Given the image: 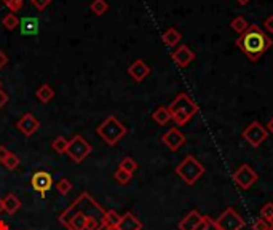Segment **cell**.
I'll list each match as a JSON object with an SVG mask.
<instances>
[{"label": "cell", "instance_id": "1", "mask_svg": "<svg viewBox=\"0 0 273 230\" xmlns=\"http://www.w3.org/2000/svg\"><path fill=\"white\" fill-rule=\"evenodd\" d=\"M104 213L99 203L88 192H83L61 213L59 222L67 230H102Z\"/></svg>", "mask_w": 273, "mask_h": 230}, {"label": "cell", "instance_id": "2", "mask_svg": "<svg viewBox=\"0 0 273 230\" xmlns=\"http://www.w3.org/2000/svg\"><path fill=\"white\" fill-rule=\"evenodd\" d=\"M272 45L273 40L270 36L256 24H249V29L236 38V46L244 53V56L249 58V61H257Z\"/></svg>", "mask_w": 273, "mask_h": 230}, {"label": "cell", "instance_id": "3", "mask_svg": "<svg viewBox=\"0 0 273 230\" xmlns=\"http://www.w3.org/2000/svg\"><path fill=\"white\" fill-rule=\"evenodd\" d=\"M169 114H171V120H174L177 125L182 126L192 120L194 115L198 112V106L196 103L186 93L177 94L176 99L169 104Z\"/></svg>", "mask_w": 273, "mask_h": 230}, {"label": "cell", "instance_id": "4", "mask_svg": "<svg viewBox=\"0 0 273 230\" xmlns=\"http://www.w3.org/2000/svg\"><path fill=\"white\" fill-rule=\"evenodd\" d=\"M98 136L102 138L106 144L109 146H115L126 134V126L121 123L118 118L115 117H107L102 123L96 128Z\"/></svg>", "mask_w": 273, "mask_h": 230}, {"label": "cell", "instance_id": "5", "mask_svg": "<svg viewBox=\"0 0 273 230\" xmlns=\"http://www.w3.org/2000/svg\"><path fill=\"white\" fill-rule=\"evenodd\" d=\"M176 174L189 186H194L204 174V166L196 160L194 155H187L179 165L176 166Z\"/></svg>", "mask_w": 273, "mask_h": 230}, {"label": "cell", "instance_id": "6", "mask_svg": "<svg viewBox=\"0 0 273 230\" xmlns=\"http://www.w3.org/2000/svg\"><path fill=\"white\" fill-rule=\"evenodd\" d=\"M91 152H93L91 144L88 143L83 136H80V134L74 136L69 141V144H67V151H66V153L69 155L75 163H81V161H83Z\"/></svg>", "mask_w": 273, "mask_h": 230}, {"label": "cell", "instance_id": "7", "mask_svg": "<svg viewBox=\"0 0 273 230\" xmlns=\"http://www.w3.org/2000/svg\"><path fill=\"white\" fill-rule=\"evenodd\" d=\"M243 139L252 147H259L262 146L264 141H267L269 138V131L262 123H259L257 120H254L252 123H249L246 128L243 130Z\"/></svg>", "mask_w": 273, "mask_h": 230}, {"label": "cell", "instance_id": "8", "mask_svg": "<svg viewBox=\"0 0 273 230\" xmlns=\"http://www.w3.org/2000/svg\"><path fill=\"white\" fill-rule=\"evenodd\" d=\"M216 226L219 230H241L246 222L238 214L234 208H227L225 211L216 219Z\"/></svg>", "mask_w": 273, "mask_h": 230}, {"label": "cell", "instance_id": "9", "mask_svg": "<svg viewBox=\"0 0 273 230\" xmlns=\"http://www.w3.org/2000/svg\"><path fill=\"white\" fill-rule=\"evenodd\" d=\"M257 173L252 170V168L249 165H241L238 170L234 173V181L236 182L238 186H240L241 189H244V191H248L249 187H252L257 182Z\"/></svg>", "mask_w": 273, "mask_h": 230}, {"label": "cell", "instance_id": "10", "mask_svg": "<svg viewBox=\"0 0 273 230\" xmlns=\"http://www.w3.org/2000/svg\"><path fill=\"white\" fill-rule=\"evenodd\" d=\"M31 186L36 192L45 193L46 191H50L53 186V178L50 173L46 171H36L31 178Z\"/></svg>", "mask_w": 273, "mask_h": 230}, {"label": "cell", "instance_id": "11", "mask_svg": "<svg viewBox=\"0 0 273 230\" xmlns=\"http://www.w3.org/2000/svg\"><path fill=\"white\" fill-rule=\"evenodd\" d=\"M16 128L24 134V136H32V134L40 128V121L36 118L34 114H24L23 117L16 121Z\"/></svg>", "mask_w": 273, "mask_h": 230}, {"label": "cell", "instance_id": "12", "mask_svg": "<svg viewBox=\"0 0 273 230\" xmlns=\"http://www.w3.org/2000/svg\"><path fill=\"white\" fill-rule=\"evenodd\" d=\"M171 59L179 67H187L195 59V53L190 50L187 45H181L171 53Z\"/></svg>", "mask_w": 273, "mask_h": 230}, {"label": "cell", "instance_id": "13", "mask_svg": "<svg viewBox=\"0 0 273 230\" xmlns=\"http://www.w3.org/2000/svg\"><path fill=\"white\" fill-rule=\"evenodd\" d=\"M163 143L166 144V147H169L171 151H179V149L186 143V136L177 130V128H171L168 130L165 134H163Z\"/></svg>", "mask_w": 273, "mask_h": 230}, {"label": "cell", "instance_id": "14", "mask_svg": "<svg viewBox=\"0 0 273 230\" xmlns=\"http://www.w3.org/2000/svg\"><path fill=\"white\" fill-rule=\"evenodd\" d=\"M128 74L131 76V78L134 82H142L149 74H150V67L144 63L142 59H136L133 61L128 67Z\"/></svg>", "mask_w": 273, "mask_h": 230}, {"label": "cell", "instance_id": "15", "mask_svg": "<svg viewBox=\"0 0 273 230\" xmlns=\"http://www.w3.org/2000/svg\"><path fill=\"white\" fill-rule=\"evenodd\" d=\"M203 224V214H200L196 209H192L186 218L179 222V230H200Z\"/></svg>", "mask_w": 273, "mask_h": 230}, {"label": "cell", "instance_id": "16", "mask_svg": "<svg viewBox=\"0 0 273 230\" xmlns=\"http://www.w3.org/2000/svg\"><path fill=\"white\" fill-rule=\"evenodd\" d=\"M120 230H141L142 229V222L136 218L133 213H126L120 218V222L117 226Z\"/></svg>", "mask_w": 273, "mask_h": 230}, {"label": "cell", "instance_id": "17", "mask_svg": "<svg viewBox=\"0 0 273 230\" xmlns=\"http://www.w3.org/2000/svg\"><path fill=\"white\" fill-rule=\"evenodd\" d=\"M19 28H21V34L23 36H36L40 31V23L37 18H23L19 21Z\"/></svg>", "mask_w": 273, "mask_h": 230}, {"label": "cell", "instance_id": "18", "mask_svg": "<svg viewBox=\"0 0 273 230\" xmlns=\"http://www.w3.org/2000/svg\"><path fill=\"white\" fill-rule=\"evenodd\" d=\"M181 38H182L181 32L177 31L176 28H169V29H166L165 32H163V42H165V45L171 46V48L176 45H179Z\"/></svg>", "mask_w": 273, "mask_h": 230}, {"label": "cell", "instance_id": "19", "mask_svg": "<svg viewBox=\"0 0 273 230\" xmlns=\"http://www.w3.org/2000/svg\"><path fill=\"white\" fill-rule=\"evenodd\" d=\"M21 208V201H19V198L16 197V195L13 193H8L6 197L3 198V209L8 214H15L18 209Z\"/></svg>", "mask_w": 273, "mask_h": 230}, {"label": "cell", "instance_id": "20", "mask_svg": "<svg viewBox=\"0 0 273 230\" xmlns=\"http://www.w3.org/2000/svg\"><path fill=\"white\" fill-rule=\"evenodd\" d=\"M152 118L156 121L158 125H166L169 120H171V114H169V109L165 106H160L158 109H156L154 114H152Z\"/></svg>", "mask_w": 273, "mask_h": 230}, {"label": "cell", "instance_id": "21", "mask_svg": "<svg viewBox=\"0 0 273 230\" xmlns=\"http://www.w3.org/2000/svg\"><path fill=\"white\" fill-rule=\"evenodd\" d=\"M120 218L121 216L115 211V209H107L104 213V219H102V226L106 227H117L118 222H120Z\"/></svg>", "mask_w": 273, "mask_h": 230}, {"label": "cell", "instance_id": "22", "mask_svg": "<svg viewBox=\"0 0 273 230\" xmlns=\"http://www.w3.org/2000/svg\"><path fill=\"white\" fill-rule=\"evenodd\" d=\"M54 98V90L50 86V85H42L37 90V99L40 101V103H43V104H46V103H50V101Z\"/></svg>", "mask_w": 273, "mask_h": 230}, {"label": "cell", "instance_id": "23", "mask_svg": "<svg viewBox=\"0 0 273 230\" xmlns=\"http://www.w3.org/2000/svg\"><path fill=\"white\" fill-rule=\"evenodd\" d=\"M230 28H232V31H235L236 34H240L241 36L243 32H246L249 29V23L243 16H236L234 21L230 23Z\"/></svg>", "mask_w": 273, "mask_h": 230}, {"label": "cell", "instance_id": "24", "mask_svg": "<svg viewBox=\"0 0 273 230\" xmlns=\"http://www.w3.org/2000/svg\"><path fill=\"white\" fill-rule=\"evenodd\" d=\"M90 8L96 16H102L109 10V3L106 2V0H93Z\"/></svg>", "mask_w": 273, "mask_h": 230}, {"label": "cell", "instance_id": "25", "mask_svg": "<svg viewBox=\"0 0 273 230\" xmlns=\"http://www.w3.org/2000/svg\"><path fill=\"white\" fill-rule=\"evenodd\" d=\"M2 24L5 26L8 31H15L18 26H19V19L15 13H8V15H5L3 19H2Z\"/></svg>", "mask_w": 273, "mask_h": 230}, {"label": "cell", "instance_id": "26", "mask_svg": "<svg viewBox=\"0 0 273 230\" xmlns=\"http://www.w3.org/2000/svg\"><path fill=\"white\" fill-rule=\"evenodd\" d=\"M67 144H69V141H67L66 138L58 136V138L51 143V149H53L54 152H58V153H66V151H67Z\"/></svg>", "mask_w": 273, "mask_h": 230}, {"label": "cell", "instance_id": "27", "mask_svg": "<svg viewBox=\"0 0 273 230\" xmlns=\"http://www.w3.org/2000/svg\"><path fill=\"white\" fill-rule=\"evenodd\" d=\"M131 178H133V174L125 171V170H121V168H118V170L114 173V179L117 181L118 184H121V186H126L128 182L131 181Z\"/></svg>", "mask_w": 273, "mask_h": 230}, {"label": "cell", "instance_id": "28", "mask_svg": "<svg viewBox=\"0 0 273 230\" xmlns=\"http://www.w3.org/2000/svg\"><path fill=\"white\" fill-rule=\"evenodd\" d=\"M3 166L6 168V170H10V171L16 170V168L19 166V158H18V155L13 153V152H10L8 155H6V158L3 160Z\"/></svg>", "mask_w": 273, "mask_h": 230}, {"label": "cell", "instance_id": "29", "mask_svg": "<svg viewBox=\"0 0 273 230\" xmlns=\"http://www.w3.org/2000/svg\"><path fill=\"white\" fill-rule=\"evenodd\" d=\"M118 168H121V170H125V171H128V173H134L136 170H138V163L131 158V157H125L123 160L120 161V165H118Z\"/></svg>", "mask_w": 273, "mask_h": 230}, {"label": "cell", "instance_id": "30", "mask_svg": "<svg viewBox=\"0 0 273 230\" xmlns=\"http://www.w3.org/2000/svg\"><path fill=\"white\" fill-rule=\"evenodd\" d=\"M261 218L267 221L269 224H273V203L272 201L265 203V205L262 206V209H261Z\"/></svg>", "mask_w": 273, "mask_h": 230}, {"label": "cell", "instance_id": "31", "mask_svg": "<svg viewBox=\"0 0 273 230\" xmlns=\"http://www.w3.org/2000/svg\"><path fill=\"white\" fill-rule=\"evenodd\" d=\"M56 191H58L61 195L69 193V192L72 191V182H71L69 179H66V178L59 179V181L56 182Z\"/></svg>", "mask_w": 273, "mask_h": 230}, {"label": "cell", "instance_id": "32", "mask_svg": "<svg viewBox=\"0 0 273 230\" xmlns=\"http://www.w3.org/2000/svg\"><path fill=\"white\" fill-rule=\"evenodd\" d=\"M3 3L5 6L8 8L11 13H16L23 8V5H24V0H3Z\"/></svg>", "mask_w": 273, "mask_h": 230}, {"label": "cell", "instance_id": "33", "mask_svg": "<svg viewBox=\"0 0 273 230\" xmlns=\"http://www.w3.org/2000/svg\"><path fill=\"white\" fill-rule=\"evenodd\" d=\"M200 230H219L216 226V221H213L208 216H203V224L200 227Z\"/></svg>", "mask_w": 273, "mask_h": 230}, {"label": "cell", "instance_id": "34", "mask_svg": "<svg viewBox=\"0 0 273 230\" xmlns=\"http://www.w3.org/2000/svg\"><path fill=\"white\" fill-rule=\"evenodd\" d=\"M270 226H272V224H269L267 221L261 218V219H257V221L254 222V224H252V230H269Z\"/></svg>", "mask_w": 273, "mask_h": 230}, {"label": "cell", "instance_id": "35", "mask_svg": "<svg viewBox=\"0 0 273 230\" xmlns=\"http://www.w3.org/2000/svg\"><path fill=\"white\" fill-rule=\"evenodd\" d=\"M31 3L36 6L39 11H43L46 6L51 3V0H31Z\"/></svg>", "mask_w": 273, "mask_h": 230}, {"label": "cell", "instance_id": "36", "mask_svg": "<svg viewBox=\"0 0 273 230\" xmlns=\"http://www.w3.org/2000/svg\"><path fill=\"white\" fill-rule=\"evenodd\" d=\"M264 29L267 31V32H270V34H273V15H270V16L264 21Z\"/></svg>", "mask_w": 273, "mask_h": 230}, {"label": "cell", "instance_id": "37", "mask_svg": "<svg viewBox=\"0 0 273 230\" xmlns=\"http://www.w3.org/2000/svg\"><path fill=\"white\" fill-rule=\"evenodd\" d=\"M8 103V94H6L2 88H0V109H3L5 104Z\"/></svg>", "mask_w": 273, "mask_h": 230}, {"label": "cell", "instance_id": "38", "mask_svg": "<svg viewBox=\"0 0 273 230\" xmlns=\"http://www.w3.org/2000/svg\"><path fill=\"white\" fill-rule=\"evenodd\" d=\"M6 64H8V56H6L5 53L0 50V69H3Z\"/></svg>", "mask_w": 273, "mask_h": 230}, {"label": "cell", "instance_id": "39", "mask_svg": "<svg viewBox=\"0 0 273 230\" xmlns=\"http://www.w3.org/2000/svg\"><path fill=\"white\" fill-rule=\"evenodd\" d=\"M10 153V151L5 146H0V163H3V160L6 158V155Z\"/></svg>", "mask_w": 273, "mask_h": 230}, {"label": "cell", "instance_id": "40", "mask_svg": "<svg viewBox=\"0 0 273 230\" xmlns=\"http://www.w3.org/2000/svg\"><path fill=\"white\" fill-rule=\"evenodd\" d=\"M265 128H267L269 134H273V117L269 120V123H267V126H265Z\"/></svg>", "mask_w": 273, "mask_h": 230}, {"label": "cell", "instance_id": "41", "mask_svg": "<svg viewBox=\"0 0 273 230\" xmlns=\"http://www.w3.org/2000/svg\"><path fill=\"white\" fill-rule=\"evenodd\" d=\"M0 230H10V227H8V224H6V222L0 221Z\"/></svg>", "mask_w": 273, "mask_h": 230}, {"label": "cell", "instance_id": "42", "mask_svg": "<svg viewBox=\"0 0 273 230\" xmlns=\"http://www.w3.org/2000/svg\"><path fill=\"white\" fill-rule=\"evenodd\" d=\"M249 2H251V0H236V3H240V5H243V6L249 5Z\"/></svg>", "mask_w": 273, "mask_h": 230}, {"label": "cell", "instance_id": "43", "mask_svg": "<svg viewBox=\"0 0 273 230\" xmlns=\"http://www.w3.org/2000/svg\"><path fill=\"white\" fill-rule=\"evenodd\" d=\"M3 211H5V209H3V200L0 198V214H2Z\"/></svg>", "mask_w": 273, "mask_h": 230}, {"label": "cell", "instance_id": "44", "mask_svg": "<svg viewBox=\"0 0 273 230\" xmlns=\"http://www.w3.org/2000/svg\"><path fill=\"white\" fill-rule=\"evenodd\" d=\"M102 230H120L118 227H106V229H102Z\"/></svg>", "mask_w": 273, "mask_h": 230}, {"label": "cell", "instance_id": "45", "mask_svg": "<svg viewBox=\"0 0 273 230\" xmlns=\"http://www.w3.org/2000/svg\"><path fill=\"white\" fill-rule=\"evenodd\" d=\"M269 230H273V224H272V226H270V229H269Z\"/></svg>", "mask_w": 273, "mask_h": 230}, {"label": "cell", "instance_id": "46", "mask_svg": "<svg viewBox=\"0 0 273 230\" xmlns=\"http://www.w3.org/2000/svg\"><path fill=\"white\" fill-rule=\"evenodd\" d=\"M0 88H2V82H0Z\"/></svg>", "mask_w": 273, "mask_h": 230}, {"label": "cell", "instance_id": "47", "mask_svg": "<svg viewBox=\"0 0 273 230\" xmlns=\"http://www.w3.org/2000/svg\"><path fill=\"white\" fill-rule=\"evenodd\" d=\"M141 230H142V229H141Z\"/></svg>", "mask_w": 273, "mask_h": 230}]
</instances>
